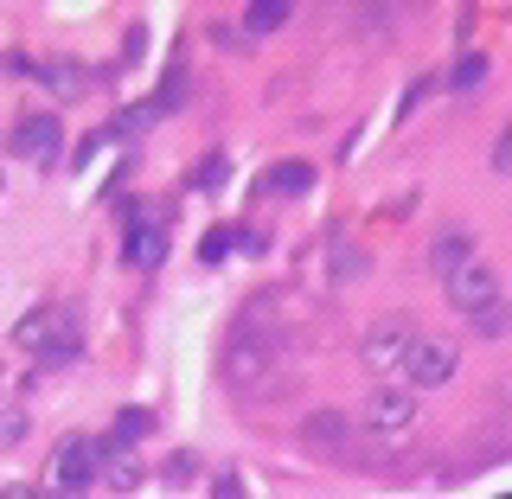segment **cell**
<instances>
[{
    "label": "cell",
    "instance_id": "cell-7",
    "mask_svg": "<svg viewBox=\"0 0 512 499\" xmlns=\"http://www.w3.org/2000/svg\"><path fill=\"white\" fill-rule=\"evenodd\" d=\"M442 295H448V308L468 320V314H480V308H493V301H506V282H500V269L468 263L461 276H448V282H442Z\"/></svg>",
    "mask_w": 512,
    "mask_h": 499
},
{
    "label": "cell",
    "instance_id": "cell-13",
    "mask_svg": "<svg viewBox=\"0 0 512 499\" xmlns=\"http://www.w3.org/2000/svg\"><path fill=\"white\" fill-rule=\"evenodd\" d=\"M288 20H295V7H288V0H250L237 26H244V39L256 45V39H269V32H282Z\"/></svg>",
    "mask_w": 512,
    "mask_h": 499
},
{
    "label": "cell",
    "instance_id": "cell-15",
    "mask_svg": "<svg viewBox=\"0 0 512 499\" xmlns=\"http://www.w3.org/2000/svg\"><path fill=\"white\" fill-rule=\"evenodd\" d=\"M308 186H314V167H308V160H276V167H269V180H263V192H276V199H301Z\"/></svg>",
    "mask_w": 512,
    "mask_h": 499
},
{
    "label": "cell",
    "instance_id": "cell-19",
    "mask_svg": "<svg viewBox=\"0 0 512 499\" xmlns=\"http://www.w3.org/2000/svg\"><path fill=\"white\" fill-rule=\"evenodd\" d=\"M468 327L480 333V340H506V327H512L506 301H493V308H480V314H468Z\"/></svg>",
    "mask_w": 512,
    "mask_h": 499
},
{
    "label": "cell",
    "instance_id": "cell-11",
    "mask_svg": "<svg viewBox=\"0 0 512 499\" xmlns=\"http://www.w3.org/2000/svg\"><path fill=\"white\" fill-rule=\"evenodd\" d=\"M32 84L52 90V103H77V96H90V71H84L77 58H45Z\"/></svg>",
    "mask_w": 512,
    "mask_h": 499
},
{
    "label": "cell",
    "instance_id": "cell-3",
    "mask_svg": "<svg viewBox=\"0 0 512 499\" xmlns=\"http://www.w3.org/2000/svg\"><path fill=\"white\" fill-rule=\"evenodd\" d=\"M416 416H423V397H416L410 384H378V391L365 397L359 423H365V436H378V442H404L416 429Z\"/></svg>",
    "mask_w": 512,
    "mask_h": 499
},
{
    "label": "cell",
    "instance_id": "cell-14",
    "mask_svg": "<svg viewBox=\"0 0 512 499\" xmlns=\"http://www.w3.org/2000/svg\"><path fill=\"white\" fill-rule=\"evenodd\" d=\"M128 263L135 269H160L167 263V231H160V224H128Z\"/></svg>",
    "mask_w": 512,
    "mask_h": 499
},
{
    "label": "cell",
    "instance_id": "cell-5",
    "mask_svg": "<svg viewBox=\"0 0 512 499\" xmlns=\"http://www.w3.org/2000/svg\"><path fill=\"white\" fill-rule=\"evenodd\" d=\"M7 148L20 154V160H32V167L52 173L58 154H64V122L52 116V109H39V116H20V122H13V135H7Z\"/></svg>",
    "mask_w": 512,
    "mask_h": 499
},
{
    "label": "cell",
    "instance_id": "cell-4",
    "mask_svg": "<svg viewBox=\"0 0 512 499\" xmlns=\"http://www.w3.org/2000/svg\"><path fill=\"white\" fill-rule=\"evenodd\" d=\"M397 372H404L410 391L423 397V391H436V384H448V378L461 372V346L448 340V333H423V327H416V340H410V352H404Z\"/></svg>",
    "mask_w": 512,
    "mask_h": 499
},
{
    "label": "cell",
    "instance_id": "cell-20",
    "mask_svg": "<svg viewBox=\"0 0 512 499\" xmlns=\"http://www.w3.org/2000/svg\"><path fill=\"white\" fill-rule=\"evenodd\" d=\"M148 122H160V109H154V103H135V109H122L116 128H103V135H141Z\"/></svg>",
    "mask_w": 512,
    "mask_h": 499
},
{
    "label": "cell",
    "instance_id": "cell-12",
    "mask_svg": "<svg viewBox=\"0 0 512 499\" xmlns=\"http://www.w3.org/2000/svg\"><path fill=\"white\" fill-rule=\"evenodd\" d=\"M365 269H372V256L352 244V237H333V244H327V282H333V288H352Z\"/></svg>",
    "mask_w": 512,
    "mask_h": 499
},
{
    "label": "cell",
    "instance_id": "cell-6",
    "mask_svg": "<svg viewBox=\"0 0 512 499\" xmlns=\"http://www.w3.org/2000/svg\"><path fill=\"white\" fill-rule=\"evenodd\" d=\"M410 340H416V320L384 314V320H372V327H365L359 359L372 365V372H397V365H404V352H410Z\"/></svg>",
    "mask_w": 512,
    "mask_h": 499
},
{
    "label": "cell",
    "instance_id": "cell-24",
    "mask_svg": "<svg viewBox=\"0 0 512 499\" xmlns=\"http://www.w3.org/2000/svg\"><path fill=\"white\" fill-rule=\"evenodd\" d=\"M224 256H231V224H224V231H212L199 244V263H224Z\"/></svg>",
    "mask_w": 512,
    "mask_h": 499
},
{
    "label": "cell",
    "instance_id": "cell-1",
    "mask_svg": "<svg viewBox=\"0 0 512 499\" xmlns=\"http://www.w3.org/2000/svg\"><path fill=\"white\" fill-rule=\"evenodd\" d=\"M218 372H224V384H237V391L263 384L269 372H276V333H269L263 320L231 327V340H224V352H218Z\"/></svg>",
    "mask_w": 512,
    "mask_h": 499
},
{
    "label": "cell",
    "instance_id": "cell-17",
    "mask_svg": "<svg viewBox=\"0 0 512 499\" xmlns=\"http://www.w3.org/2000/svg\"><path fill=\"white\" fill-rule=\"evenodd\" d=\"M480 84H487V58L480 52H461L455 64H448V77H442V90H455V96H474Z\"/></svg>",
    "mask_w": 512,
    "mask_h": 499
},
{
    "label": "cell",
    "instance_id": "cell-27",
    "mask_svg": "<svg viewBox=\"0 0 512 499\" xmlns=\"http://www.w3.org/2000/svg\"><path fill=\"white\" fill-rule=\"evenodd\" d=\"M212 39L224 45V52H244V45H250L244 32H231V20H212Z\"/></svg>",
    "mask_w": 512,
    "mask_h": 499
},
{
    "label": "cell",
    "instance_id": "cell-8",
    "mask_svg": "<svg viewBox=\"0 0 512 499\" xmlns=\"http://www.w3.org/2000/svg\"><path fill=\"white\" fill-rule=\"evenodd\" d=\"M468 263H480V237L468 231V224H448V231H436V244H429V276L448 282V276H461Z\"/></svg>",
    "mask_w": 512,
    "mask_h": 499
},
{
    "label": "cell",
    "instance_id": "cell-25",
    "mask_svg": "<svg viewBox=\"0 0 512 499\" xmlns=\"http://www.w3.org/2000/svg\"><path fill=\"white\" fill-rule=\"evenodd\" d=\"M212 499H244V474H237V468H224V474L212 480Z\"/></svg>",
    "mask_w": 512,
    "mask_h": 499
},
{
    "label": "cell",
    "instance_id": "cell-21",
    "mask_svg": "<svg viewBox=\"0 0 512 499\" xmlns=\"http://www.w3.org/2000/svg\"><path fill=\"white\" fill-rule=\"evenodd\" d=\"M186 186H192V192H218V186H224V154H205L199 167H192Z\"/></svg>",
    "mask_w": 512,
    "mask_h": 499
},
{
    "label": "cell",
    "instance_id": "cell-10",
    "mask_svg": "<svg viewBox=\"0 0 512 499\" xmlns=\"http://www.w3.org/2000/svg\"><path fill=\"white\" fill-rule=\"evenodd\" d=\"M346 436H352V423L340 410H314V416H301V442L314 448V455H327V461H340L346 455Z\"/></svg>",
    "mask_w": 512,
    "mask_h": 499
},
{
    "label": "cell",
    "instance_id": "cell-16",
    "mask_svg": "<svg viewBox=\"0 0 512 499\" xmlns=\"http://www.w3.org/2000/svg\"><path fill=\"white\" fill-rule=\"evenodd\" d=\"M141 436H154V410H148V404L116 410V423H109V442H116V448H135Z\"/></svg>",
    "mask_w": 512,
    "mask_h": 499
},
{
    "label": "cell",
    "instance_id": "cell-26",
    "mask_svg": "<svg viewBox=\"0 0 512 499\" xmlns=\"http://www.w3.org/2000/svg\"><path fill=\"white\" fill-rule=\"evenodd\" d=\"M231 250H256V256H263L269 250V231H244V224H237V231H231Z\"/></svg>",
    "mask_w": 512,
    "mask_h": 499
},
{
    "label": "cell",
    "instance_id": "cell-29",
    "mask_svg": "<svg viewBox=\"0 0 512 499\" xmlns=\"http://www.w3.org/2000/svg\"><path fill=\"white\" fill-rule=\"evenodd\" d=\"M0 391H7V378H0Z\"/></svg>",
    "mask_w": 512,
    "mask_h": 499
},
{
    "label": "cell",
    "instance_id": "cell-2",
    "mask_svg": "<svg viewBox=\"0 0 512 499\" xmlns=\"http://www.w3.org/2000/svg\"><path fill=\"white\" fill-rule=\"evenodd\" d=\"M96 455H103V442L96 436H64L52 448V461H45V499H84L96 487Z\"/></svg>",
    "mask_w": 512,
    "mask_h": 499
},
{
    "label": "cell",
    "instance_id": "cell-28",
    "mask_svg": "<svg viewBox=\"0 0 512 499\" xmlns=\"http://www.w3.org/2000/svg\"><path fill=\"white\" fill-rule=\"evenodd\" d=\"M493 173H512V135L493 141Z\"/></svg>",
    "mask_w": 512,
    "mask_h": 499
},
{
    "label": "cell",
    "instance_id": "cell-23",
    "mask_svg": "<svg viewBox=\"0 0 512 499\" xmlns=\"http://www.w3.org/2000/svg\"><path fill=\"white\" fill-rule=\"evenodd\" d=\"M20 436H26V410H20V404H7V410H0V442L13 448Z\"/></svg>",
    "mask_w": 512,
    "mask_h": 499
},
{
    "label": "cell",
    "instance_id": "cell-9",
    "mask_svg": "<svg viewBox=\"0 0 512 499\" xmlns=\"http://www.w3.org/2000/svg\"><path fill=\"white\" fill-rule=\"evenodd\" d=\"M96 442H103V455H96V487H103V493H135L141 487L135 448H116L109 436H96Z\"/></svg>",
    "mask_w": 512,
    "mask_h": 499
},
{
    "label": "cell",
    "instance_id": "cell-18",
    "mask_svg": "<svg viewBox=\"0 0 512 499\" xmlns=\"http://www.w3.org/2000/svg\"><path fill=\"white\" fill-rule=\"evenodd\" d=\"M186 90H192V77H186V64L173 58V64H167V84H160V96H148V103L160 109V116H167V109H180V103H186Z\"/></svg>",
    "mask_w": 512,
    "mask_h": 499
},
{
    "label": "cell",
    "instance_id": "cell-22",
    "mask_svg": "<svg viewBox=\"0 0 512 499\" xmlns=\"http://www.w3.org/2000/svg\"><path fill=\"white\" fill-rule=\"evenodd\" d=\"M160 480H167V487H186V480H199V461H192V455H167Z\"/></svg>",
    "mask_w": 512,
    "mask_h": 499
}]
</instances>
